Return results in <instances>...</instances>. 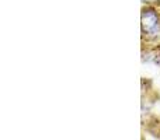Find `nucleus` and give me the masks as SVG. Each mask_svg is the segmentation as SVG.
Here are the masks:
<instances>
[{"instance_id":"1","label":"nucleus","mask_w":160,"mask_h":140,"mask_svg":"<svg viewBox=\"0 0 160 140\" xmlns=\"http://www.w3.org/2000/svg\"><path fill=\"white\" fill-rule=\"evenodd\" d=\"M142 31L149 36H158L160 34L159 17L153 10H145L142 13Z\"/></svg>"}]
</instances>
